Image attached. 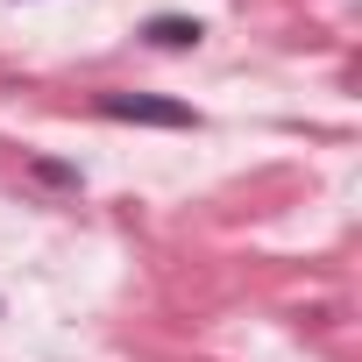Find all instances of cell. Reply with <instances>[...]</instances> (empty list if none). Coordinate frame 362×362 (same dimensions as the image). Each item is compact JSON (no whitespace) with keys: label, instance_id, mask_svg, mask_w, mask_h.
<instances>
[{"label":"cell","instance_id":"cell-1","mask_svg":"<svg viewBox=\"0 0 362 362\" xmlns=\"http://www.w3.org/2000/svg\"><path fill=\"white\" fill-rule=\"evenodd\" d=\"M93 107L107 121H135V128H199V114L185 100H156V93H100Z\"/></svg>","mask_w":362,"mask_h":362},{"label":"cell","instance_id":"cell-2","mask_svg":"<svg viewBox=\"0 0 362 362\" xmlns=\"http://www.w3.org/2000/svg\"><path fill=\"white\" fill-rule=\"evenodd\" d=\"M142 36H149V43H163V50H192V43H199L206 29H199L192 15H156V22L142 29Z\"/></svg>","mask_w":362,"mask_h":362},{"label":"cell","instance_id":"cell-3","mask_svg":"<svg viewBox=\"0 0 362 362\" xmlns=\"http://www.w3.org/2000/svg\"><path fill=\"white\" fill-rule=\"evenodd\" d=\"M36 177H50V185H78V170L71 163H50V156H36Z\"/></svg>","mask_w":362,"mask_h":362}]
</instances>
